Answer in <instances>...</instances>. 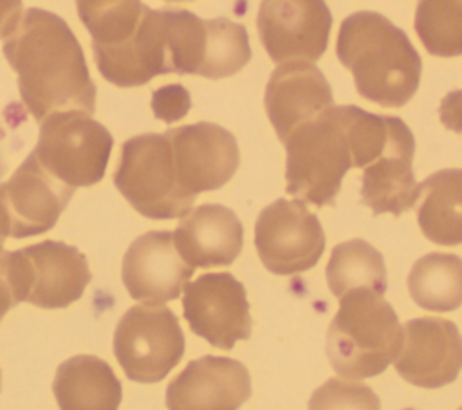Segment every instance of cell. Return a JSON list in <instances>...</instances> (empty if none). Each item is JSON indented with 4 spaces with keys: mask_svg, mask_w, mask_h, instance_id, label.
Masks as SVG:
<instances>
[{
    "mask_svg": "<svg viewBox=\"0 0 462 410\" xmlns=\"http://www.w3.org/2000/svg\"><path fill=\"white\" fill-rule=\"evenodd\" d=\"M2 51L18 76L20 98L36 121L56 112H94L97 89L81 45L61 16L40 7L27 9Z\"/></svg>",
    "mask_w": 462,
    "mask_h": 410,
    "instance_id": "obj_1",
    "label": "cell"
},
{
    "mask_svg": "<svg viewBox=\"0 0 462 410\" xmlns=\"http://www.w3.org/2000/svg\"><path fill=\"white\" fill-rule=\"evenodd\" d=\"M76 7L106 81L126 89L168 74L162 9L153 11L137 0H81Z\"/></svg>",
    "mask_w": 462,
    "mask_h": 410,
    "instance_id": "obj_2",
    "label": "cell"
},
{
    "mask_svg": "<svg viewBox=\"0 0 462 410\" xmlns=\"http://www.w3.org/2000/svg\"><path fill=\"white\" fill-rule=\"evenodd\" d=\"M336 54L352 72L357 94L381 107H402L419 89V52L402 29L375 11H357L341 22Z\"/></svg>",
    "mask_w": 462,
    "mask_h": 410,
    "instance_id": "obj_3",
    "label": "cell"
},
{
    "mask_svg": "<svg viewBox=\"0 0 462 410\" xmlns=\"http://www.w3.org/2000/svg\"><path fill=\"white\" fill-rule=\"evenodd\" d=\"M402 327L383 294L354 289L339 298L325 350L332 368L350 379L374 377L397 358Z\"/></svg>",
    "mask_w": 462,
    "mask_h": 410,
    "instance_id": "obj_4",
    "label": "cell"
},
{
    "mask_svg": "<svg viewBox=\"0 0 462 410\" xmlns=\"http://www.w3.org/2000/svg\"><path fill=\"white\" fill-rule=\"evenodd\" d=\"M283 146L287 193L318 208L334 206L345 173L354 168L339 107L298 128Z\"/></svg>",
    "mask_w": 462,
    "mask_h": 410,
    "instance_id": "obj_5",
    "label": "cell"
},
{
    "mask_svg": "<svg viewBox=\"0 0 462 410\" xmlns=\"http://www.w3.org/2000/svg\"><path fill=\"white\" fill-rule=\"evenodd\" d=\"M114 184L146 219L184 217L195 200L179 184L171 144L164 134H139L126 139L121 146Z\"/></svg>",
    "mask_w": 462,
    "mask_h": 410,
    "instance_id": "obj_6",
    "label": "cell"
},
{
    "mask_svg": "<svg viewBox=\"0 0 462 410\" xmlns=\"http://www.w3.org/2000/svg\"><path fill=\"white\" fill-rule=\"evenodd\" d=\"M4 258L16 303L63 309L81 298L92 278L85 255L60 240L4 251Z\"/></svg>",
    "mask_w": 462,
    "mask_h": 410,
    "instance_id": "obj_7",
    "label": "cell"
},
{
    "mask_svg": "<svg viewBox=\"0 0 462 410\" xmlns=\"http://www.w3.org/2000/svg\"><path fill=\"white\" fill-rule=\"evenodd\" d=\"M112 146V134L99 121L90 114L69 110L42 121L32 152L52 177L76 190L105 177Z\"/></svg>",
    "mask_w": 462,
    "mask_h": 410,
    "instance_id": "obj_8",
    "label": "cell"
},
{
    "mask_svg": "<svg viewBox=\"0 0 462 410\" xmlns=\"http://www.w3.org/2000/svg\"><path fill=\"white\" fill-rule=\"evenodd\" d=\"M184 347L179 318L166 305L130 307L114 332V354L126 377L137 383L164 379L182 359Z\"/></svg>",
    "mask_w": 462,
    "mask_h": 410,
    "instance_id": "obj_9",
    "label": "cell"
},
{
    "mask_svg": "<svg viewBox=\"0 0 462 410\" xmlns=\"http://www.w3.org/2000/svg\"><path fill=\"white\" fill-rule=\"evenodd\" d=\"M254 247L271 273L296 275L318 264L325 249V233L305 202L278 199L256 219Z\"/></svg>",
    "mask_w": 462,
    "mask_h": 410,
    "instance_id": "obj_10",
    "label": "cell"
},
{
    "mask_svg": "<svg viewBox=\"0 0 462 410\" xmlns=\"http://www.w3.org/2000/svg\"><path fill=\"white\" fill-rule=\"evenodd\" d=\"M74 191L52 177L31 152L0 184V235L25 238L52 229Z\"/></svg>",
    "mask_w": 462,
    "mask_h": 410,
    "instance_id": "obj_11",
    "label": "cell"
},
{
    "mask_svg": "<svg viewBox=\"0 0 462 410\" xmlns=\"http://www.w3.org/2000/svg\"><path fill=\"white\" fill-rule=\"evenodd\" d=\"M256 29L274 63H314L328 45L332 14L319 0H267L260 4Z\"/></svg>",
    "mask_w": 462,
    "mask_h": 410,
    "instance_id": "obj_12",
    "label": "cell"
},
{
    "mask_svg": "<svg viewBox=\"0 0 462 410\" xmlns=\"http://www.w3.org/2000/svg\"><path fill=\"white\" fill-rule=\"evenodd\" d=\"M184 318L209 345L231 350L251 336L245 287L231 273H206L184 287Z\"/></svg>",
    "mask_w": 462,
    "mask_h": 410,
    "instance_id": "obj_13",
    "label": "cell"
},
{
    "mask_svg": "<svg viewBox=\"0 0 462 410\" xmlns=\"http://www.w3.org/2000/svg\"><path fill=\"white\" fill-rule=\"evenodd\" d=\"M164 135L171 144L179 184L195 199L229 182L240 164L238 143L220 125L199 121L170 128Z\"/></svg>",
    "mask_w": 462,
    "mask_h": 410,
    "instance_id": "obj_14",
    "label": "cell"
},
{
    "mask_svg": "<svg viewBox=\"0 0 462 410\" xmlns=\"http://www.w3.org/2000/svg\"><path fill=\"white\" fill-rule=\"evenodd\" d=\"M402 379L422 388L453 383L462 370V336L444 318H413L402 325V341L395 358Z\"/></svg>",
    "mask_w": 462,
    "mask_h": 410,
    "instance_id": "obj_15",
    "label": "cell"
},
{
    "mask_svg": "<svg viewBox=\"0 0 462 410\" xmlns=\"http://www.w3.org/2000/svg\"><path fill=\"white\" fill-rule=\"evenodd\" d=\"M193 271L179 255L171 231H148L126 249L121 278L130 298L162 305L180 296Z\"/></svg>",
    "mask_w": 462,
    "mask_h": 410,
    "instance_id": "obj_16",
    "label": "cell"
},
{
    "mask_svg": "<svg viewBox=\"0 0 462 410\" xmlns=\"http://www.w3.org/2000/svg\"><path fill=\"white\" fill-rule=\"evenodd\" d=\"M267 117L282 143L334 107L332 89L314 63H287L273 70L263 96Z\"/></svg>",
    "mask_w": 462,
    "mask_h": 410,
    "instance_id": "obj_17",
    "label": "cell"
},
{
    "mask_svg": "<svg viewBox=\"0 0 462 410\" xmlns=\"http://www.w3.org/2000/svg\"><path fill=\"white\" fill-rule=\"evenodd\" d=\"M251 397L244 363L224 356H202L170 381L168 410H238Z\"/></svg>",
    "mask_w": 462,
    "mask_h": 410,
    "instance_id": "obj_18",
    "label": "cell"
},
{
    "mask_svg": "<svg viewBox=\"0 0 462 410\" xmlns=\"http://www.w3.org/2000/svg\"><path fill=\"white\" fill-rule=\"evenodd\" d=\"M173 242L189 267L229 266L244 246V226L233 210L202 204L189 210L173 231Z\"/></svg>",
    "mask_w": 462,
    "mask_h": 410,
    "instance_id": "obj_19",
    "label": "cell"
},
{
    "mask_svg": "<svg viewBox=\"0 0 462 410\" xmlns=\"http://www.w3.org/2000/svg\"><path fill=\"white\" fill-rule=\"evenodd\" d=\"M52 392L60 410H117L123 399L112 367L90 354L65 359L56 370Z\"/></svg>",
    "mask_w": 462,
    "mask_h": 410,
    "instance_id": "obj_20",
    "label": "cell"
},
{
    "mask_svg": "<svg viewBox=\"0 0 462 410\" xmlns=\"http://www.w3.org/2000/svg\"><path fill=\"white\" fill-rule=\"evenodd\" d=\"M415 144L395 148L366 166L361 175V200L374 215H401L415 206L419 182L411 168Z\"/></svg>",
    "mask_w": 462,
    "mask_h": 410,
    "instance_id": "obj_21",
    "label": "cell"
},
{
    "mask_svg": "<svg viewBox=\"0 0 462 410\" xmlns=\"http://www.w3.org/2000/svg\"><path fill=\"white\" fill-rule=\"evenodd\" d=\"M417 222L433 244H462V168H444L419 182Z\"/></svg>",
    "mask_w": 462,
    "mask_h": 410,
    "instance_id": "obj_22",
    "label": "cell"
},
{
    "mask_svg": "<svg viewBox=\"0 0 462 410\" xmlns=\"http://www.w3.org/2000/svg\"><path fill=\"white\" fill-rule=\"evenodd\" d=\"M325 276L328 289L337 298L354 289L384 294L388 287L383 255L363 238H352L334 246Z\"/></svg>",
    "mask_w": 462,
    "mask_h": 410,
    "instance_id": "obj_23",
    "label": "cell"
},
{
    "mask_svg": "<svg viewBox=\"0 0 462 410\" xmlns=\"http://www.w3.org/2000/svg\"><path fill=\"white\" fill-rule=\"evenodd\" d=\"M408 291L413 302L426 311L458 309L462 305V258L437 251L420 256L410 269Z\"/></svg>",
    "mask_w": 462,
    "mask_h": 410,
    "instance_id": "obj_24",
    "label": "cell"
},
{
    "mask_svg": "<svg viewBox=\"0 0 462 410\" xmlns=\"http://www.w3.org/2000/svg\"><path fill=\"white\" fill-rule=\"evenodd\" d=\"M415 33L433 56L462 54V0H422L415 11Z\"/></svg>",
    "mask_w": 462,
    "mask_h": 410,
    "instance_id": "obj_25",
    "label": "cell"
},
{
    "mask_svg": "<svg viewBox=\"0 0 462 410\" xmlns=\"http://www.w3.org/2000/svg\"><path fill=\"white\" fill-rule=\"evenodd\" d=\"M251 60L249 36L242 23L229 18L208 20V43L199 76L220 79L236 74Z\"/></svg>",
    "mask_w": 462,
    "mask_h": 410,
    "instance_id": "obj_26",
    "label": "cell"
},
{
    "mask_svg": "<svg viewBox=\"0 0 462 410\" xmlns=\"http://www.w3.org/2000/svg\"><path fill=\"white\" fill-rule=\"evenodd\" d=\"M309 410H381V401L368 385L330 377L312 392Z\"/></svg>",
    "mask_w": 462,
    "mask_h": 410,
    "instance_id": "obj_27",
    "label": "cell"
},
{
    "mask_svg": "<svg viewBox=\"0 0 462 410\" xmlns=\"http://www.w3.org/2000/svg\"><path fill=\"white\" fill-rule=\"evenodd\" d=\"M191 108V98L184 85L170 83L152 92L153 116L164 123H175L182 119Z\"/></svg>",
    "mask_w": 462,
    "mask_h": 410,
    "instance_id": "obj_28",
    "label": "cell"
},
{
    "mask_svg": "<svg viewBox=\"0 0 462 410\" xmlns=\"http://www.w3.org/2000/svg\"><path fill=\"white\" fill-rule=\"evenodd\" d=\"M440 123L457 134H462V89L448 92L439 107Z\"/></svg>",
    "mask_w": 462,
    "mask_h": 410,
    "instance_id": "obj_29",
    "label": "cell"
},
{
    "mask_svg": "<svg viewBox=\"0 0 462 410\" xmlns=\"http://www.w3.org/2000/svg\"><path fill=\"white\" fill-rule=\"evenodd\" d=\"M22 2H0V38H7L18 25Z\"/></svg>",
    "mask_w": 462,
    "mask_h": 410,
    "instance_id": "obj_30",
    "label": "cell"
},
{
    "mask_svg": "<svg viewBox=\"0 0 462 410\" xmlns=\"http://www.w3.org/2000/svg\"><path fill=\"white\" fill-rule=\"evenodd\" d=\"M16 303L9 278H7V271H5V258H4V251L0 253V320L5 316V312L9 309H13Z\"/></svg>",
    "mask_w": 462,
    "mask_h": 410,
    "instance_id": "obj_31",
    "label": "cell"
},
{
    "mask_svg": "<svg viewBox=\"0 0 462 410\" xmlns=\"http://www.w3.org/2000/svg\"><path fill=\"white\" fill-rule=\"evenodd\" d=\"M2 247H4V237L0 235V253H2Z\"/></svg>",
    "mask_w": 462,
    "mask_h": 410,
    "instance_id": "obj_32",
    "label": "cell"
},
{
    "mask_svg": "<svg viewBox=\"0 0 462 410\" xmlns=\"http://www.w3.org/2000/svg\"><path fill=\"white\" fill-rule=\"evenodd\" d=\"M0 390H2V372H0Z\"/></svg>",
    "mask_w": 462,
    "mask_h": 410,
    "instance_id": "obj_33",
    "label": "cell"
},
{
    "mask_svg": "<svg viewBox=\"0 0 462 410\" xmlns=\"http://www.w3.org/2000/svg\"><path fill=\"white\" fill-rule=\"evenodd\" d=\"M458 410H462V406H460V408H458Z\"/></svg>",
    "mask_w": 462,
    "mask_h": 410,
    "instance_id": "obj_34",
    "label": "cell"
}]
</instances>
